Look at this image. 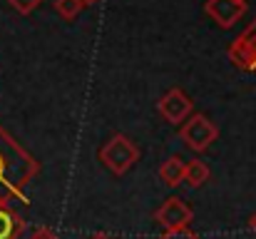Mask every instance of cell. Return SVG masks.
Wrapping results in <instances>:
<instances>
[{
	"label": "cell",
	"mask_w": 256,
	"mask_h": 239,
	"mask_svg": "<svg viewBox=\"0 0 256 239\" xmlns=\"http://www.w3.org/2000/svg\"><path fill=\"white\" fill-rule=\"evenodd\" d=\"M20 15H30L32 10H38V5L42 3V0H8Z\"/></svg>",
	"instance_id": "7c38bea8"
},
{
	"label": "cell",
	"mask_w": 256,
	"mask_h": 239,
	"mask_svg": "<svg viewBox=\"0 0 256 239\" xmlns=\"http://www.w3.org/2000/svg\"><path fill=\"white\" fill-rule=\"evenodd\" d=\"M22 217L10 204H0V239H18L22 234Z\"/></svg>",
	"instance_id": "ba28073f"
},
{
	"label": "cell",
	"mask_w": 256,
	"mask_h": 239,
	"mask_svg": "<svg viewBox=\"0 0 256 239\" xmlns=\"http://www.w3.org/2000/svg\"><path fill=\"white\" fill-rule=\"evenodd\" d=\"M160 179L167 187H179L182 179H184V159L179 155H172V157L164 159L162 167H160Z\"/></svg>",
	"instance_id": "9c48e42d"
},
{
	"label": "cell",
	"mask_w": 256,
	"mask_h": 239,
	"mask_svg": "<svg viewBox=\"0 0 256 239\" xmlns=\"http://www.w3.org/2000/svg\"><path fill=\"white\" fill-rule=\"evenodd\" d=\"M30 239H58V237L52 234V229H48V227H38V229L30 234Z\"/></svg>",
	"instance_id": "5bb4252c"
},
{
	"label": "cell",
	"mask_w": 256,
	"mask_h": 239,
	"mask_svg": "<svg viewBox=\"0 0 256 239\" xmlns=\"http://www.w3.org/2000/svg\"><path fill=\"white\" fill-rule=\"evenodd\" d=\"M82 3H85V5H92V3H97V0H82Z\"/></svg>",
	"instance_id": "e0dca14e"
},
{
	"label": "cell",
	"mask_w": 256,
	"mask_h": 239,
	"mask_svg": "<svg viewBox=\"0 0 256 239\" xmlns=\"http://www.w3.org/2000/svg\"><path fill=\"white\" fill-rule=\"evenodd\" d=\"M249 0H206L204 13L219 25V28H232L246 10Z\"/></svg>",
	"instance_id": "52a82bcc"
},
{
	"label": "cell",
	"mask_w": 256,
	"mask_h": 239,
	"mask_svg": "<svg viewBox=\"0 0 256 239\" xmlns=\"http://www.w3.org/2000/svg\"><path fill=\"white\" fill-rule=\"evenodd\" d=\"M100 162L117 177L127 174L137 162H140V150L127 135H112L102 147H100Z\"/></svg>",
	"instance_id": "7a4b0ae2"
},
{
	"label": "cell",
	"mask_w": 256,
	"mask_h": 239,
	"mask_svg": "<svg viewBox=\"0 0 256 239\" xmlns=\"http://www.w3.org/2000/svg\"><path fill=\"white\" fill-rule=\"evenodd\" d=\"M40 172L38 159L0 127V204L28 202V184Z\"/></svg>",
	"instance_id": "6da1fadb"
},
{
	"label": "cell",
	"mask_w": 256,
	"mask_h": 239,
	"mask_svg": "<svg viewBox=\"0 0 256 239\" xmlns=\"http://www.w3.org/2000/svg\"><path fill=\"white\" fill-rule=\"evenodd\" d=\"M229 58L236 68L256 73V20L234 40V45L229 48Z\"/></svg>",
	"instance_id": "5b68a950"
},
{
	"label": "cell",
	"mask_w": 256,
	"mask_h": 239,
	"mask_svg": "<svg viewBox=\"0 0 256 239\" xmlns=\"http://www.w3.org/2000/svg\"><path fill=\"white\" fill-rule=\"evenodd\" d=\"M249 229H252V232L256 234V212L252 214V217H249Z\"/></svg>",
	"instance_id": "2e32d148"
},
{
	"label": "cell",
	"mask_w": 256,
	"mask_h": 239,
	"mask_svg": "<svg viewBox=\"0 0 256 239\" xmlns=\"http://www.w3.org/2000/svg\"><path fill=\"white\" fill-rule=\"evenodd\" d=\"M160 239H199L194 232H189V229H179V232H167L164 237Z\"/></svg>",
	"instance_id": "4fadbf2b"
},
{
	"label": "cell",
	"mask_w": 256,
	"mask_h": 239,
	"mask_svg": "<svg viewBox=\"0 0 256 239\" xmlns=\"http://www.w3.org/2000/svg\"><path fill=\"white\" fill-rule=\"evenodd\" d=\"M179 137L186 145V150L204 152L219 140V127L206 115H189L179 127Z\"/></svg>",
	"instance_id": "3957f363"
},
{
	"label": "cell",
	"mask_w": 256,
	"mask_h": 239,
	"mask_svg": "<svg viewBox=\"0 0 256 239\" xmlns=\"http://www.w3.org/2000/svg\"><path fill=\"white\" fill-rule=\"evenodd\" d=\"M85 8L87 5L82 0H55V10H58L60 18H65V20H75Z\"/></svg>",
	"instance_id": "8fae6325"
},
{
	"label": "cell",
	"mask_w": 256,
	"mask_h": 239,
	"mask_svg": "<svg viewBox=\"0 0 256 239\" xmlns=\"http://www.w3.org/2000/svg\"><path fill=\"white\" fill-rule=\"evenodd\" d=\"M157 110H160V115H162L170 125H182V122L192 115L194 102L184 95V90H182V87H172L170 92L160 100Z\"/></svg>",
	"instance_id": "8992f818"
},
{
	"label": "cell",
	"mask_w": 256,
	"mask_h": 239,
	"mask_svg": "<svg viewBox=\"0 0 256 239\" xmlns=\"http://www.w3.org/2000/svg\"><path fill=\"white\" fill-rule=\"evenodd\" d=\"M209 174L212 172H209V164L204 159H192V162H184V179L182 182H186L192 189H196L209 179Z\"/></svg>",
	"instance_id": "30bf717a"
},
{
	"label": "cell",
	"mask_w": 256,
	"mask_h": 239,
	"mask_svg": "<svg viewBox=\"0 0 256 239\" xmlns=\"http://www.w3.org/2000/svg\"><path fill=\"white\" fill-rule=\"evenodd\" d=\"M87 239H112L110 234H104V232H94V234H90Z\"/></svg>",
	"instance_id": "9a60e30c"
},
{
	"label": "cell",
	"mask_w": 256,
	"mask_h": 239,
	"mask_svg": "<svg viewBox=\"0 0 256 239\" xmlns=\"http://www.w3.org/2000/svg\"><path fill=\"white\" fill-rule=\"evenodd\" d=\"M194 219L192 207L182 199V197H167L162 202V207L154 212V222L160 227H164L167 232H179V229H189Z\"/></svg>",
	"instance_id": "277c9868"
}]
</instances>
